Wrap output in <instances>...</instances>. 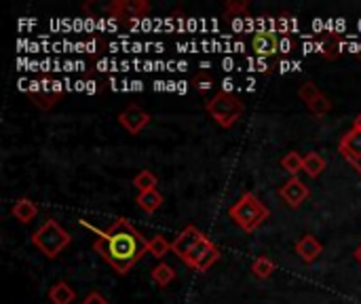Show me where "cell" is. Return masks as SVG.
Masks as SVG:
<instances>
[{
  "mask_svg": "<svg viewBox=\"0 0 361 304\" xmlns=\"http://www.w3.org/2000/svg\"><path fill=\"white\" fill-rule=\"evenodd\" d=\"M195 87L203 93V91H209V89L214 87V81H211V77H209V74H201V77L195 81Z\"/></svg>",
  "mask_w": 361,
  "mask_h": 304,
  "instance_id": "obj_27",
  "label": "cell"
},
{
  "mask_svg": "<svg viewBox=\"0 0 361 304\" xmlns=\"http://www.w3.org/2000/svg\"><path fill=\"white\" fill-rule=\"evenodd\" d=\"M205 234L197 228V226H186L178 237H176V241L171 243V251L184 262L186 260V256L190 253V249L203 239Z\"/></svg>",
  "mask_w": 361,
  "mask_h": 304,
  "instance_id": "obj_8",
  "label": "cell"
},
{
  "mask_svg": "<svg viewBox=\"0 0 361 304\" xmlns=\"http://www.w3.org/2000/svg\"><path fill=\"white\" fill-rule=\"evenodd\" d=\"M214 247H216V245H214L207 237H203V239H201V241L190 249V253L186 256L184 264H186V266H190V268L195 270V268H197V264H199V262H201V260H203V258H205Z\"/></svg>",
  "mask_w": 361,
  "mask_h": 304,
  "instance_id": "obj_14",
  "label": "cell"
},
{
  "mask_svg": "<svg viewBox=\"0 0 361 304\" xmlns=\"http://www.w3.org/2000/svg\"><path fill=\"white\" fill-rule=\"evenodd\" d=\"M81 304H110V302H108L100 291H91V293H89Z\"/></svg>",
  "mask_w": 361,
  "mask_h": 304,
  "instance_id": "obj_28",
  "label": "cell"
},
{
  "mask_svg": "<svg viewBox=\"0 0 361 304\" xmlns=\"http://www.w3.org/2000/svg\"><path fill=\"white\" fill-rule=\"evenodd\" d=\"M281 167L291 173V178H296L302 169H304V157H300L298 152H287L283 159H281Z\"/></svg>",
  "mask_w": 361,
  "mask_h": 304,
  "instance_id": "obj_21",
  "label": "cell"
},
{
  "mask_svg": "<svg viewBox=\"0 0 361 304\" xmlns=\"http://www.w3.org/2000/svg\"><path fill=\"white\" fill-rule=\"evenodd\" d=\"M325 159L319 154V152H308V154H304V173L308 176V178H319L323 171H325Z\"/></svg>",
  "mask_w": 361,
  "mask_h": 304,
  "instance_id": "obj_15",
  "label": "cell"
},
{
  "mask_svg": "<svg viewBox=\"0 0 361 304\" xmlns=\"http://www.w3.org/2000/svg\"><path fill=\"white\" fill-rule=\"evenodd\" d=\"M205 110H207V114H209L222 129H228V127H232L235 123H239V119L243 117L245 104H243V100L237 98L235 93L220 91V93H216V95L205 104Z\"/></svg>",
  "mask_w": 361,
  "mask_h": 304,
  "instance_id": "obj_3",
  "label": "cell"
},
{
  "mask_svg": "<svg viewBox=\"0 0 361 304\" xmlns=\"http://www.w3.org/2000/svg\"><path fill=\"white\" fill-rule=\"evenodd\" d=\"M161 205H163V197H161L159 190H150V192H140L138 194V207L144 213H155Z\"/></svg>",
  "mask_w": 361,
  "mask_h": 304,
  "instance_id": "obj_16",
  "label": "cell"
},
{
  "mask_svg": "<svg viewBox=\"0 0 361 304\" xmlns=\"http://www.w3.org/2000/svg\"><path fill=\"white\" fill-rule=\"evenodd\" d=\"M273 272H275V262H273L268 256H258V258L251 262V275H254V277H258V279H268Z\"/></svg>",
  "mask_w": 361,
  "mask_h": 304,
  "instance_id": "obj_18",
  "label": "cell"
},
{
  "mask_svg": "<svg viewBox=\"0 0 361 304\" xmlns=\"http://www.w3.org/2000/svg\"><path fill=\"white\" fill-rule=\"evenodd\" d=\"M119 123H121L129 133L138 136L140 131H144V129L148 127L150 114H148L144 108H140V106H129V108H125V110L119 114Z\"/></svg>",
  "mask_w": 361,
  "mask_h": 304,
  "instance_id": "obj_7",
  "label": "cell"
},
{
  "mask_svg": "<svg viewBox=\"0 0 361 304\" xmlns=\"http://www.w3.org/2000/svg\"><path fill=\"white\" fill-rule=\"evenodd\" d=\"M353 256H355V260H357V262L361 264V243H359V245L355 247V251H353Z\"/></svg>",
  "mask_w": 361,
  "mask_h": 304,
  "instance_id": "obj_30",
  "label": "cell"
},
{
  "mask_svg": "<svg viewBox=\"0 0 361 304\" xmlns=\"http://www.w3.org/2000/svg\"><path fill=\"white\" fill-rule=\"evenodd\" d=\"M70 243H72V237L53 218L45 220V224L32 234V245L41 249L47 258H58L60 251L66 249Z\"/></svg>",
  "mask_w": 361,
  "mask_h": 304,
  "instance_id": "obj_4",
  "label": "cell"
},
{
  "mask_svg": "<svg viewBox=\"0 0 361 304\" xmlns=\"http://www.w3.org/2000/svg\"><path fill=\"white\" fill-rule=\"evenodd\" d=\"M230 220L245 232L258 230L270 216L266 205L254 194V192H243L228 209Z\"/></svg>",
  "mask_w": 361,
  "mask_h": 304,
  "instance_id": "obj_2",
  "label": "cell"
},
{
  "mask_svg": "<svg viewBox=\"0 0 361 304\" xmlns=\"http://www.w3.org/2000/svg\"><path fill=\"white\" fill-rule=\"evenodd\" d=\"M353 129H357V131H361V112L355 117V121H353Z\"/></svg>",
  "mask_w": 361,
  "mask_h": 304,
  "instance_id": "obj_29",
  "label": "cell"
},
{
  "mask_svg": "<svg viewBox=\"0 0 361 304\" xmlns=\"http://www.w3.org/2000/svg\"><path fill=\"white\" fill-rule=\"evenodd\" d=\"M319 95H321V91H319V87H317L313 81H302V83H300V87H298V98H300L306 106H310Z\"/></svg>",
  "mask_w": 361,
  "mask_h": 304,
  "instance_id": "obj_22",
  "label": "cell"
},
{
  "mask_svg": "<svg viewBox=\"0 0 361 304\" xmlns=\"http://www.w3.org/2000/svg\"><path fill=\"white\" fill-rule=\"evenodd\" d=\"M224 18H247V0H230L224 9Z\"/></svg>",
  "mask_w": 361,
  "mask_h": 304,
  "instance_id": "obj_23",
  "label": "cell"
},
{
  "mask_svg": "<svg viewBox=\"0 0 361 304\" xmlns=\"http://www.w3.org/2000/svg\"><path fill=\"white\" fill-rule=\"evenodd\" d=\"M308 110L315 114V117H325V114H329V110H332V102H329V98L327 95H319L310 106H308Z\"/></svg>",
  "mask_w": 361,
  "mask_h": 304,
  "instance_id": "obj_24",
  "label": "cell"
},
{
  "mask_svg": "<svg viewBox=\"0 0 361 304\" xmlns=\"http://www.w3.org/2000/svg\"><path fill=\"white\" fill-rule=\"evenodd\" d=\"M169 251H171V245H169V241L163 234H155L148 241V253H152L157 260H163Z\"/></svg>",
  "mask_w": 361,
  "mask_h": 304,
  "instance_id": "obj_20",
  "label": "cell"
},
{
  "mask_svg": "<svg viewBox=\"0 0 361 304\" xmlns=\"http://www.w3.org/2000/svg\"><path fill=\"white\" fill-rule=\"evenodd\" d=\"M47 296H49L51 304H72V302L77 300V291H74L66 281L53 283Z\"/></svg>",
  "mask_w": 361,
  "mask_h": 304,
  "instance_id": "obj_13",
  "label": "cell"
},
{
  "mask_svg": "<svg viewBox=\"0 0 361 304\" xmlns=\"http://www.w3.org/2000/svg\"><path fill=\"white\" fill-rule=\"evenodd\" d=\"M106 13L117 20H140L150 13V3L146 0H114L106 7Z\"/></svg>",
  "mask_w": 361,
  "mask_h": 304,
  "instance_id": "obj_5",
  "label": "cell"
},
{
  "mask_svg": "<svg viewBox=\"0 0 361 304\" xmlns=\"http://www.w3.org/2000/svg\"><path fill=\"white\" fill-rule=\"evenodd\" d=\"M11 216H13L18 222H22V224H30V222L39 216V207H37V203H34L32 199L22 197V199H18V201L11 205Z\"/></svg>",
  "mask_w": 361,
  "mask_h": 304,
  "instance_id": "obj_12",
  "label": "cell"
},
{
  "mask_svg": "<svg viewBox=\"0 0 361 304\" xmlns=\"http://www.w3.org/2000/svg\"><path fill=\"white\" fill-rule=\"evenodd\" d=\"M308 194H310L308 186H306L298 176H296V178H289V180L279 188L281 201H283L287 207H291V209L300 207V205L308 199Z\"/></svg>",
  "mask_w": 361,
  "mask_h": 304,
  "instance_id": "obj_6",
  "label": "cell"
},
{
  "mask_svg": "<svg viewBox=\"0 0 361 304\" xmlns=\"http://www.w3.org/2000/svg\"><path fill=\"white\" fill-rule=\"evenodd\" d=\"M218 260H220V249H218V247H214V249H211V251H209V253H207V256L197 264V268H195V270H197V272H205V270H207V268H211Z\"/></svg>",
  "mask_w": 361,
  "mask_h": 304,
  "instance_id": "obj_25",
  "label": "cell"
},
{
  "mask_svg": "<svg viewBox=\"0 0 361 304\" xmlns=\"http://www.w3.org/2000/svg\"><path fill=\"white\" fill-rule=\"evenodd\" d=\"M294 249H296L298 258H300L302 262H306V264L315 262V260L323 253V245H321L319 239H317L315 234H310V232L302 234V237L296 241Z\"/></svg>",
  "mask_w": 361,
  "mask_h": 304,
  "instance_id": "obj_10",
  "label": "cell"
},
{
  "mask_svg": "<svg viewBox=\"0 0 361 304\" xmlns=\"http://www.w3.org/2000/svg\"><path fill=\"white\" fill-rule=\"evenodd\" d=\"M81 226H85V228H89L91 232L98 234V239L93 243V249L119 275H127L148 253L146 237L127 218L114 220L106 230H100V228L91 226L89 222H85V220H81Z\"/></svg>",
  "mask_w": 361,
  "mask_h": 304,
  "instance_id": "obj_1",
  "label": "cell"
},
{
  "mask_svg": "<svg viewBox=\"0 0 361 304\" xmlns=\"http://www.w3.org/2000/svg\"><path fill=\"white\" fill-rule=\"evenodd\" d=\"M150 277H152V281H155L159 287H167V285L176 279V270H173V266H171V264H167V262H159V264L152 268Z\"/></svg>",
  "mask_w": 361,
  "mask_h": 304,
  "instance_id": "obj_17",
  "label": "cell"
},
{
  "mask_svg": "<svg viewBox=\"0 0 361 304\" xmlns=\"http://www.w3.org/2000/svg\"><path fill=\"white\" fill-rule=\"evenodd\" d=\"M157 184H159V180H157V176L152 173V171H148V169H142L136 178H133V186L140 190V192H150V190H157Z\"/></svg>",
  "mask_w": 361,
  "mask_h": 304,
  "instance_id": "obj_19",
  "label": "cell"
},
{
  "mask_svg": "<svg viewBox=\"0 0 361 304\" xmlns=\"http://www.w3.org/2000/svg\"><path fill=\"white\" fill-rule=\"evenodd\" d=\"M279 45H281V41L275 32L262 30L251 37V49L260 58H273L275 53H279Z\"/></svg>",
  "mask_w": 361,
  "mask_h": 304,
  "instance_id": "obj_9",
  "label": "cell"
},
{
  "mask_svg": "<svg viewBox=\"0 0 361 304\" xmlns=\"http://www.w3.org/2000/svg\"><path fill=\"white\" fill-rule=\"evenodd\" d=\"M58 100H60V91L51 93V89H49L47 93H39L37 95V106H41V108H53L58 104Z\"/></svg>",
  "mask_w": 361,
  "mask_h": 304,
  "instance_id": "obj_26",
  "label": "cell"
},
{
  "mask_svg": "<svg viewBox=\"0 0 361 304\" xmlns=\"http://www.w3.org/2000/svg\"><path fill=\"white\" fill-rule=\"evenodd\" d=\"M338 150L344 159H348L350 163H359L361 161V131L353 129L346 131L340 142H338Z\"/></svg>",
  "mask_w": 361,
  "mask_h": 304,
  "instance_id": "obj_11",
  "label": "cell"
}]
</instances>
